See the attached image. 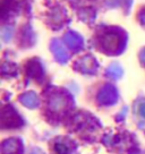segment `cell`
<instances>
[{"label": "cell", "instance_id": "obj_1", "mask_svg": "<svg viewBox=\"0 0 145 154\" xmlns=\"http://www.w3.org/2000/svg\"><path fill=\"white\" fill-rule=\"evenodd\" d=\"M128 35L117 26L101 25L94 35V44L99 51L108 56H118L125 51Z\"/></svg>", "mask_w": 145, "mask_h": 154}, {"label": "cell", "instance_id": "obj_2", "mask_svg": "<svg viewBox=\"0 0 145 154\" xmlns=\"http://www.w3.org/2000/svg\"><path fill=\"white\" fill-rule=\"evenodd\" d=\"M45 106L49 120H61L74 108V99L63 88L50 87L45 93Z\"/></svg>", "mask_w": 145, "mask_h": 154}, {"label": "cell", "instance_id": "obj_3", "mask_svg": "<svg viewBox=\"0 0 145 154\" xmlns=\"http://www.w3.org/2000/svg\"><path fill=\"white\" fill-rule=\"evenodd\" d=\"M68 127L70 128V130L76 131L84 137H92L100 129L101 125L97 118H94L92 115L82 111L72 116Z\"/></svg>", "mask_w": 145, "mask_h": 154}, {"label": "cell", "instance_id": "obj_4", "mask_svg": "<svg viewBox=\"0 0 145 154\" xmlns=\"http://www.w3.org/2000/svg\"><path fill=\"white\" fill-rule=\"evenodd\" d=\"M24 125L23 118L18 115L13 106L6 104L1 110V128L2 129H13L20 128Z\"/></svg>", "mask_w": 145, "mask_h": 154}, {"label": "cell", "instance_id": "obj_5", "mask_svg": "<svg viewBox=\"0 0 145 154\" xmlns=\"http://www.w3.org/2000/svg\"><path fill=\"white\" fill-rule=\"evenodd\" d=\"M69 20L70 19L68 17L67 11L61 5H53L47 16V23L54 31L63 29L67 23H69Z\"/></svg>", "mask_w": 145, "mask_h": 154}, {"label": "cell", "instance_id": "obj_6", "mask_svg": "<svg viewBox=\"0 0 145 154\" xmlns=\"http://www.w3.org/2000/svg\"><path fill=\"white\" fill-rule=\"evenodd\" d=\"M72 67L78 72L87 74V75H94L99 69V63L92 54H86V56L77 59Z\"/></svg>", "mask_w": 145, "mask_h": 154}, {"label": "cell", "instance_id": "obj_7", "mask_svg": "<svg viewBox=\"0 0 145 154\" xmlns=\"http://www.w3.org/2000/svg\"><path fill=\"white\" fill-rule=\"evenodd\" d=\"M118 91L111 84H106L97 94V102L101 106H113L118 101Z\"/></svg>", "mask_w": 145, "mask_h": 154}, {"label": "cell", "instance_id": "obj_8", "mask_svg": "<svg viewBox=\"0 0 145 154\" xmlns=\"http://www.w3.org/2000/svg\"><path fill=\"white\" fill-rule=\"evenodd\" d=\"M25 72H26V76L29 79H34L38 83H41L44 79V68L41 61L36 58L29 59L26 63Z\"/></svg>", "mask_w": 145, "mask_h": 154}, {"label": "cell", "instance_id": "obj_9", "mask_svg": "<svg viewBox=\"0 0 145 154\" xmlns=\"http://www.w3.org/2000/svg\"><path fill=\"white\" fill-rule=\"evenodd\" d=\"M76 147V143L67 137H58L53 140L52 149L54 154H72Z\"/></svg>", "mask_w": 145, "mask_h": 154}, {"label": "cell", "instance_id": "obj_10", "mask_svg": "<svg viewBox=\"0 0 145 154\" xmlns=\"http://www.w3.org/2000/svg\"><path fill=\"white\" fill-rule=\"evenodd\" d=\"M63 41L69 47V49L72 50V52H78L84 48L83 36L75 31H68L63 36Z\"/></svg>", "mask_w": 145, "mask_h": 154}, {"label": "cell", "instance_id": "obj_11", "mask_svg": "<svg viewBox=\"0 0 145 154\" xmlns=\"http://www.w3.org/2000/svg\"><path fill=\"white\" fill-rule=\"evenodd\" d=\"M24 146L20 138H9L2 142L1 154H23Z\"/></svg>", "mask_w": 145, "mask_h": 154}, {"label": "cell", "instance_id": "obj_12", "mask_svg": "<svg viewBox=\"0 0 145 154\" xmlns=\"http://www.w3.org/2000/svg\"><path fill=\"white\" fill-rule=\"evenodd\" d=\"M50 49L52 51L53 56L56 58V60L58 61L59 63H66L69 59V53L66 50V48L63 47V44L59 41L58 38H54L51 41V44H50Z\"/></svg>", "mask_w": 145, "mask_h": 154}, {"label": "cell", "instance_id": "obj_13", "mask_svg": "<svg viewBox=\"0 0 145 154\" xmlns=\"http://www.w3.org/2000/svg\"><path fill=\"white\" fill-rule=\"evenodd\" d=\"M20 102L23 106H25L26 108H29V109H35L40 104L39 96L36 95V93H34V92H26L24 94H22L20 96Z\"/></svg>", "mask_w": 145, "mask_h": 154}, {"label": "cell", "instance_id": "obj_14", "mask_svg": "<svg viewBox=\"0 0 145 154\" xmlns=\"http://www.w3.org/2000/svg\"><path fill=\"white\" fill-rule=\"evenodd\" d=\"M78 16H79V18L82 19L83 22L91 24V23L94 22V19L97 17V11L91 6H87V7L84 6V7H81L78 9Z\"/></svg>", "mask_w": 145, "mask_h": 154}, {"label": "cell", "instance_id": "obj_15", "mask_svg": "<svg viewBox=\"0 0 145 154\" xmlns=\"http://www.w3.org/2000/svg\"><path fill=\"white\" fill-rule=\"evenodd\" d=\"M22 45L23 47H31L35 42V35L29 25H25L22 29Z\"/></svg>", "mask_w": 145, "mask_h": 154}, {"label": "cell", "instance_id": "obj_16", "mask_svg": "<svg viewBox=\"0 0 145 154\" xmlns=\"http://www.w3.org/2000/svg\"><path fill=\"white\" fill-rule=\"evenodd\" d=\"M106 75L108 77L112 78V79H120L122 75H124V69H122V67L119 63H113L106 68Z\"/></svg>", "mask_w": 145, "mask_h": 154}, {"label": "cell", "instance_id": "obj_17", "mask_svg": "<svg viewBox=\"0 0 145 154\" xmlns=\"http://www.w3.org/2000/svg\"><path fill=\"white\" fill-rule=\"evenodd\" d=\"M2 76H16L18 74V68L13 63H4L1 67Z\"/></svg>", "mask_w": 145, "mask_h": 154}, {"label": "cell", "instance_id": "obj_18", "mask_svg": "<svg viewBox=\"0 0 145 154\" xmlns=\"http://www.w3.org/2000/svg\"><path fill=\"white\" fill-rule=\"evenodd\" d=\"M13 32H14V29H13V27H11V26H10V27H9V26H6V27H4V29H2V33H1L4 41H8V40H10L11 35H13Z\"/></svg>", "mask_w": 145, "mask_h": 154}, {"label": "cell", "instance_id": "obj_19", "mask_svg": "<svg viewBox=\"0 0 145 154\" xmlns=\"http://www.w3.org/2000/svg\"><path fill=\"white\" fill-rule=\"evenodd\" d=\"M137 113L140 115V119L145 122V100L144 101L140 102V103L137 104ZM143 128L145 129V126L143 127Z\"/></svg>", "mask_w": 145, "mask_h": 154}, {"label": "cell", "instance_id": "obj_20", "mask_svg": "<svg viewBox=\"0 0 145 154\" xmlns=\"http://www.w3.org/2000/svg\"><path fill=\"white\" fill-rule=\"evenodd\" d=\"M137 19H138V22L140 23V25L145 27V7H143V8H142L140 11H138V15H137Z\"/></svg>", "mask_w": 145, "mask_h": 154}, {"label": "cell", "instance_id": "obj_21", "mask_svg": "<svg viewBox=\"0 0 145 154\" xmlns=\"http://www.w3.org/2000/svg\"><path fill=\"white\" fill-rule=\"evenodd\" d=\"M127 111H128V109H127V106H125V108H122V110H121V112L119 113V115L117 116V120L118 121H122L124 119H125V116L126 113H127Z\"/></svg>", "mask_w": 145, "mask_h": 154}, {"label": "cell", "instance_id": "obj_22", "mask_svg": "<svg viewBox=\"0 0 145 154\" xmlns=\"http://www.w3.org/2000/svg\"><path fill=\"white\" fill-rule=\"evenodd\" d=\"M140 61L142 63V66L145 67V48L142 49V51L140 52Z\"/></svg>", "mask_w": 145, "mask_h": 154}, {"label": "cell", "instance_id": "obj_23", "mask_svg": "<svg viewBox=\"0 0 145 154\" xmlns=\"http://www.w3.org/2000/svg\"><path fill=\"white\" fill-rule=\"evenodd\" d=\"M29 154H44V153L40 149H38V147H36V149H34L33 151H32V152H31Z\"/></svg>", "mask_w": 145, "mask_h": 154}]
</instances>
